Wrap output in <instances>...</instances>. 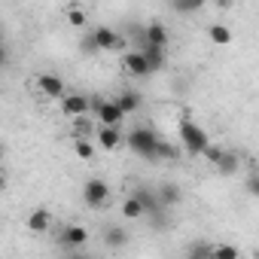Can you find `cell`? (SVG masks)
Listing matches in <instances>:
<instances>
[{"label": "cell", "mask_w": 259, "mask_h": 259, "mask_svg": "<svg viewBox=\"0 0 259 259\" xmlns=\"http://www.w3.org/2000/svg\"><path fill=\"white\" fill-rule=\"evenodd\" d=\"M207 37H210V43H217V46H229V43H232V31H229L226 25H210V28H207Z\"/></svg>", "instance_id": "cell-16"}, {"label": "cell", "mask_w": 259, "mask_h": 259, "mask_svg": "<svg viewBox=\"0 0 259 259\" xmlns=\"http://www.w3.org/2000/svg\"><path fill=\"white\" fill-rule=\"evenodd\" d=\"M144 37H147V46H153V49H165L168 46V28L162 22H150L144 28Z\"/></svg>", "instance_id": "cell-9"}, {"label": "cell", "mask_w": 259, "mask_h": 259, "mask_svg": "<svg viewBox=\"0 0 259 259\" xmlns=\"http://www.w3.org/2000/svg\"><path fill=\"white\" fill-rule=\"evenodd\" d=\"M141 52H144V58H147V64H150V73H156V70L165 67V49H153V46H147V49H141Z\"/></svg>", "instance_id": "cell-15"}, {"label": "cell", "mask_w": 259, "mask_h": 259, "mask_svg": "<svg viewBox=\"0 0 259 259\" xmlns=\"http://www.w3.org/2000/svg\"><path fill=\"white\" fill-rule=\"evenodd\" d=\"M0 162H4V147H0Z\"/></svg>", "instance_id": "cell-29"}, {"label": "cell", "mask_w": 259, "mask_h": 259, "mask_svg": "<svg viewBox=\"0 0 259 259\" xmlns=\"http://www.w3.org/2000/svg\"><path fill=\"white\" fill-rule=\"evenodd\" d=\"M89 52H107V49H119L122 46V37L113 31V28H107V25H98L95 31H92V37H89Z\"/></svg>", "instance_id": "cell-4"}, {"label": "cell", "mask_w": 259, "mask_h": 259, "mask_svg": "<svg viewBox=\"0 0 259 259\" xmlns=\"http://www.w3.org/2000/svg\"><path fill=\"white\" fill-rule=\"evenodd\" d=\"M156 144H159V135L153 132V128H144V125L128 135V147H132L138 156H144V159H156Z\"/></svg>", "instance_id": "cell-2"}, {"label": "cell", "mask_w": 259, "mask_h": 259, "mask_svg": "<svg viewBox=\"0 0 259 259\" xmlns=\"http://www.w3.org/2000/svg\"><path fill=\"white\" fill-rule=\"evenodd\" d=\"M116 101V107L122 110V116H128V113H138L141 110V95L138 92H122L119 98H113Z\"/></svg>", "instance_id": "cell-13"}, {"label": "cell", "mask_w": 259, "mask_h": 259, "mask_svg": "<svg viewBox=\"0 0 259 259\" xmlns=\"http://www.w3.org/2000/svg\"><path fill=\"white\" fill-rule=\"evenodd\" d=\"M61 244H64V247H82V244H89V229H82V226H76V223L64 226Z\"/></svg>", "instance_id": "cell-11"}, {"label": "cell", "mask_w": 259, "mask_h": 259, "mask_svg": "<svg viewBox=\"0 0 259 259\" xmlns=\"http://www.w3.org/2000/svg\"><path fill=\"white\" fill-rule=\"evenodd\" d=\"M4 64H7V49L0 46V67H4Z\"/></svg>", "instance_id": "cell-28"}, {"label": "cell", "mask_w": 259, "mask_h": 259, "mask_svg": "<svg viewBox=\"0 0 259 259\" xmlns=\"http://www.w3.org/2000/svg\"><path fill=\"white\" fill-rule=\"evenodd\" d=\"M122 67H125L128 73H132V76H150V64H147V58H144V52H141V49L125 52Z\"/></svg>", "instance_id": "cell-8"}, {"label": "cell", "mask_w": 259, "mask_h": 259, "mask_svg": "<svg viewBox=\"0 0 259 259\" xmlns=\"http://www.w3.org/2000/svg\"><path fill=\"white\" fill-rule=\"evenodd\" d=\"M76 125H73V132H76V138H82V141H92V132H95V125L89 122V116H79V119H73Z\"/></svg>", "instance_id": "cell-20"}, {"label": "cell", "mask_w": 259, "mask_h": 259, "mask_svg": "<svg viewBox=\"0 0 259 259\" xmlns=\"http://www.w3.org/2000/svg\"><path fill=\"white\" fill-rule=\"evenodd\" d=\"M107 244H110V247H125V244H128V235H125V229H122V226H113V229H107Z\"/></svg>", "instance_id": "cell-22"}, {"label": "cell", "mask_w": 259, "mask_h": 259, "mask_svg": "<svg viewBox=\"0 0 259 259\" xmlns=\"http://www.w3.org/2000/svg\"><path fill=\"white\" fill-rule=\"evenodd\" d=\"M67 22H70V25H85V13H82L76 4H70V7H67Z\"/></svg>", "instance_id": "cell-26"}, {"label": "cell", "mask_w": 259, "mask_h": 259, "mask_svg": "<svg viewBox=\"0 0 259 259\" xmlns=\"http://www.w3.org/2000/svg\"><path fill=\"white\" fill-rule=\"evenodd\" d=\"M238 256L241 253L235 244H213V250H210V259H238Z\"/></svg>", "instance_id": "cell-17"}, {"label": "cell", "mask_w": 259, "mask_h": 259, "mask_svg": "<svg viewBox=\"0 0 259 259\" xmlns=\"http://www.w3.org/2000/svg\"><path fill=\"white\" fill-rule=\"evenodd\" d=\"M156 159H180V147H174V144H168V141H159L156 144Z\"/></svg>", "instance_id": "cell-18"}, {"label": "cell", "mask_w": 259, "mask_h": 259, "mask_svg": "<svg viewBox=\"0 0 259 259\" xmlns=\"http://www.w3.org/2000/svg\"><path fill=\"white\" fill-rule=\"evenodd\" d=\"M25 226H28L31 232H37V235H43V232H49V226H52V213H49L46 207H34V210L28 213Z\"/></svg>", "instance_id": "cell-10"}, {"label": "cell", "mask_w": 259, "mask_h": 259, "mask_svg": "<svg viewBox=\"0 0 259 259\" xmlns=\"http://www.w3.org/2000/svg\"><path fill=\"white\" fill-rule=\"evenodd\" d=\"M0 46H4V40H0Z\"/></svg>", "instance_id": "cell-30"}, {"label": "cell", "mask_w": 259, "mask_h": 259, "mask_svg": "<svg viewBox=\"0 0 259 259\" xmlns=\"http://www.w3.org/2000/svg\"><path fill=\"white\" fill-rule=\"evenodd\" d=\"M217 168H220L223 174H232V171H238V156L226 150V153H223V159L217 162Z\"/></svg>", "instance_id": "cell-24"}, {"label": "cell", "mask_w": 259, "mask_h": 259, "mask_svg": "<svg viewBox=\"0 0 259 259\" xmlns=\"http://www.w3.org/2000/svg\"><path fill=\"white\" fill-rule=\"evenodd\" d=\"M210 250H213V244H207V241H195V244L189 247L186 259H210Z\"/></svg>", "instance_id": "cell-19"}, {"label": "cell", "mask_w": 259, "mask_h": 259, "mask_svg": "<svg viewBox=\"0 0 259 259\" xmlns=\"http://www.w3.org/2000/svg\"><path fill=\"white\" fill-rule=\"evenodd\" d=\"M147 213V207H144V201L138 198V195H128L125 201H122V217L125 220H141Z\"/></svg>", "instance_id": "cell-14"}, {"label": "cell", "mask_w": 259, "mask_h": 259, "mask_svg": "<svg viewBox=\"0 0 259 259\" xmlns=\"http://www.w3.org/2000/svg\"><path fill=\"white\" fill-rule=\"evenodd\" d=\"M7 189V174H4V168H0V192Z\"/></svg>", "instance_id": "cell-27"}, {"label": "cell", "mask_w": 259, "mask_h": 259, "mask_svg": "<svg viewBox=\"0 0 259 259\" xmlns=\"http://www.w3.org/2000/svg\"><path fill=\"white\" fill-rule=\"evenodd\" d=\"M95 141H98V147H101V150H110V153L122 147V135H119V128H98Z\"/></svg>", "instance_id": "cell-12"}, {"label": "cell", "mask_w": 259, "mask_h": 259, "mask_svg": "<svg viewBox=\"0 0 259 259\" xmlns=\"http://www.w3.org/2000/svg\"><path fill=\"white\" fill-rule=\"evenodd\" d=\"M89 98L85 95H64L61 98V110H64V116H70V119H79V116H89Z\"/></svg>", "instance_id": "cell-7"}, {"label": "cell", "mask_w": 259, "mask_h": 259, "mask_svg": "<svg viewBox=\"0 0 259 259\" xmlns=\"http://www.w3.org/2000/svg\"><path fill=\"white\" fill-rule=\"evenodd\" d=\"M73 153H76L79 159H92V156H95V144H92V141L76 138V141H73Z\"/></svg>", "instance_id": "cell-23"}, {"label": "cell", "mask_w": 259, "mask_h": 259, "mask_svg": "<svg viewBox=\"0 0 259 259\" xmlns=\"http://www.w3.org/2000/svg\"><path fill=\"white\" fill-rule=\"evenodd\" d=\"M180 141H183L186 153H192V156H201L204 147L210 144V138L201 132V128H198L192 119H183V122H180Z\"/></svg>", "instance_id": "cell-1"}, {"label": "cell", "mask_w": 259, "mask_h": 259, "mask_svg": "<svg viewBox=\"0 0 259 259\" xmlns=\"http://www.w3.org/2000/svg\"><path fill=\"white\" fill-rule=\"evenodd\" d=\"M159 198H162L165 204H177V201H180V186H174V183H162Z\"/></svg>", "instance_id": "cell-21"}, {"label": "cell", "mask_w": 259, "mask_h": 259, "mask_svg": "<svg viewBox=\"0 0 259 259\" xmlns=\"http://www.w3.org/2000/svg\"><path fill=\"white\" fill-rule=\"evenodd\" d=\"M37 89H40V95L43 98H64L67 92H64V79L58 76V73H37Z\"/></svg>", "instance_id": "cell-6"}, {"label": "cell", "mask_w": 259, "mask_h": 259, "mask_svg": "<svg viewBox=\"0 0 259 259\" xmlns=\"http://www.w3.org/2000/svg\"><path fill=\"white\" fill-rule=\"evenodd\" d=\"M89 104L95 107V113H98V122H101V128H119L122 125V110L116 107V101H101V98H89Z\"/></svg>", "instance_id": "cell-5"}, {"label": "cell", "mask_w": 259, "mask_h": 259, "mask_svg": "<svg viewBox=\"0 0 259 259\" xmlns=\"http://www.w3.org/2000/svg\"><path fill=\"white\" fill-rule=\"evenodd\" d=\"M223 153H226V150H223V147H217V144H207V147H204V153H201V156H204V159H207V162H210V165H217V162H220V159H223Z\"/></svg>", "instance_id": "cell-25"}, {"label": "cell", "mask_w": 259, "mask_h": 259, "mask_svg": "<svg viewBox=\"0 0 259 259\" xmlns=\"http://www.w3.org/2000/svg\"><path fill=\"white\" fill-rule=\"evenodd\" d=\"M82 198H85L89 207H107L110 198H113V192H110L107 180H101V177H89L85 186H82Z\"/></svg>", "instance_id": "cell-3"}]
</instances>
